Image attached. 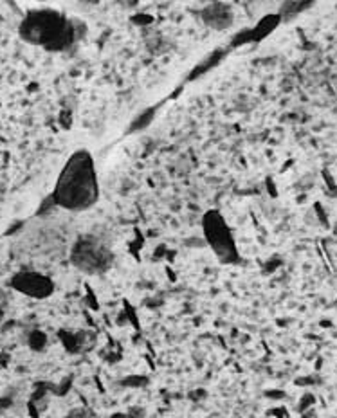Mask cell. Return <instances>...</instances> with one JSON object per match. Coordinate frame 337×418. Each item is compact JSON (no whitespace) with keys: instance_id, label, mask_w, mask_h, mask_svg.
<instances>
[{"instance_id":"1","label":"cell","mask_w":337,"mask_h":418,"mask_svg":"<svg viewBox=\"0 0 337 418\" xmlns=\"http://www.w3.org/2000/svg\"><path fill=\"white\" fill-rule=\"evenodd\" d=\"M98 195L100 186L94 159L87 150L74 151L58 175L52 200L67 211H85L94 206Z\"/></svg>"},{"instance_id":"2","label":"cell","mask_w":337,"mask_h":418,"mask_svg":"<svg viewBox=\"0 0 337 418\" xmlns=\"http://www.w3.org/2000/svg\"><path fill=\"white\" fill-rule=\"evenodd\" d=\"M20 34L29 43L47 51H63L74 42V27L69 20L54 11L27 14L20 25Z\"/></svg>"},{"instance_id":"3","label":"cell","mask_w":337,"mask_h":418,"mask_svg":"<svg viewBox=\"0 0 337 418\" xmlns=\"http://www.w3.org/2000/svg\"><path fill=\"white\" fill-rule=\"evenodd\" d=\"M112 260H114V254L109 245L92 235L81 236L76 240V244L72 245V265L87 274H101L109 271Z\"/></svg>"},{"instance_id":"4","label":"cell","mask_w":337,"mask_h":418,"mask_svg":"<svg viewBox=\"0 0 337 418\" xmlns=\"http://www.w3.org/2000/svg\"><path fill=\"white\" fill-rule=\"evenodd\" d=\"M202 233H204L206 244L222 262L236 263L240 260L233 233L219 211L211 209L206 213L202 218Z\"/></svg>"},{"instance_id":"5","label":"cell","mask_w":337,"mask_h":418,"mask_svg":"<svg viewBox=\"0 0 337 418\" xmlns=\"http://www.w3.org/2000/svg\"><path fill=\"white\" fill-rule=\"evenodd\" d=\"M9 285L13 290L31 299H47L54 292V281L36 271H20L13 274L9 279Z\"/></svg>"},{"instance_id":"6","label":"cell","mask_w":337,"mask_h":418,"mask_svg":"<svg viewBox=\"0 0 337 418\" xmlns=\"http://www.w3.org/2000/svg\"><path fill=\"white\" fill-rule=\"evenodd\" d=\"M60 337H62V343L65 346V350H69L71 353H78L81 350L83 341H81L80 334H76V332H62Z\"/></svg>"},{"instance_id":"7","label":"cell","mask_w":337,"mask_h":418,"mask_svg":"<svg viewBox=\"0 0 337 418\" xmlns=\"http://www.w3.org/2000/svg\"><path fill=\"white\" fill-rule=\"evenodd\" d=\"M29 346L33 350H43L47 346V335L43 334L42 330H34L29 334Z\"/></svg>"},{"instance_id":"8","label":"cell","mask_w":337,"mask_h":418,"mask_svg":"<svg viewBox=\"0 0 337 418\" xmlns=\"http://www.w3.org/2000/svg\"><path fill=\"white\" fill-rule=\"evenodd\" d=\"M314 404H316V397H314V393L307 391V393H303V397H301L298 402V413L299 415L307 413V411L314 409Z\"/></svg>"},{"instance_id":"9","label":"cell","mask_w":337,"mask_h":418,"mask_svg":"<svg viewBox=\"0 0 337 418\" xmlns=\"http://www.w3.org/2000/svg\"><path fill=\"white\" fill-rule=\"evenodd\" d=\"M318 379L316 377H298L296 379V386H303V388H310V386L318 384Z\"/></svg>"},{"instance_id":"10","label":"cell","mask_w":337,"mask_h":418,"mask_svg":"<svg viewBox=\"0 0 337 418\" xmlns=\"http://www.w3.org/2000/svg\"><path fill=\"white\" fill-rule=\"evenodd\" d=\"M265 397L271 400H283L287 395H285V391H281V390H269V391H265Z\"/></svg>"},{"instance_id":"11","label":"cell","mask_w":337,"mask_h":418,"mask_svg":"<svg viewBox=\"0 0 337 418\" xmlns=\"http://www.w3.org/2000/svg\"><path fill=\"white\" fill-rule=\"evenodd\" d=\"M267 415H271V417H276V418H289V415H287V411L283 408H276V409H271Z\"/></svg>"},{"instance_id":"12","label":"cell","mask_w":337,"mask_h":418,"mask_svg":"<svg viewBox=\"0 0 337 418\" xmlns=\"http://www.w3.org/2000/svg\"><path fill=\"white\" fill-rule=\"evenodd\" d=\"M281 265V260L280 258H271V262L267 263V271L269 273H272V271H276V269L280 267Z\"/></svg>"},{"instance_id":"13","label":"cell","mask_w":337,"mask_h":418,"mask_svg":"<svg viewBox=\"0 0 337 418\" xmlns=\"http://www.w3.org/2000/svg\"><path fill=\"white\" fill-rule=\"evenodd\" d=\"M316 417V413H314V409H310V411H307V413H301L299 415V418H314Z\"/></svg>"}]
</instances>
